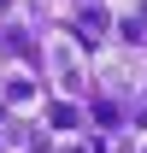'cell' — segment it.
<instances>
[{"label": "cell", "instance_id": "6da1fadb", "mask_svg": "<svg viewBox=\"0 0 147 153\" xmlns=\"http://www.w3.org/2000/svg\"><path fill=\"white\" fill-rule=\"evenodd\" d=\"M6 100H12V106H30V100H36L30 76H6Z\"/></svg>", "mask_w": 147, "mask_h": 153}]
</instances>
